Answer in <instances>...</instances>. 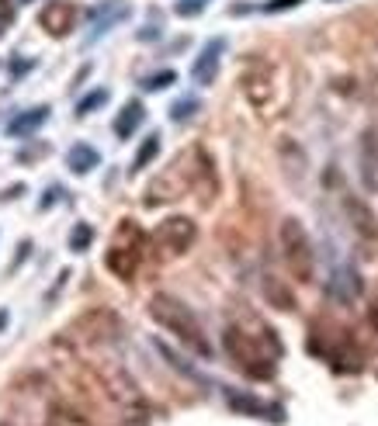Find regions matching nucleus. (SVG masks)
<instances>
[{"instance_id":"obj_24","label":"nucleus","mask_w":378,"mask_h":426,"mask_svg":"<svg viewBox=\"0 0 378 426\" xmlns=\"http://www.w3.org/2000/svg\"><path fill=\"white\" fill-rule=\"evenodd\" d=\"M205 4H209V0H181V4H177V14H181V18H191V14L205 11Z\"/></svg>"},{"instance_id":"obj_8","label":"nucleus","mask_w":378,"mask_h":426,"mask_svg":"<svg viewBox=\"0 0 378 426\" xmlns=\"http://www.w3.org/2000/svg\"><path fill=\"white\" fill-rule=\"evenodd\" d=\"M77 329L83 333V340L90 344H105V340H115L122 333V319L111 312V309H90L77 319Z\"/></svg>"},{"instance_id":"obj_25","label":"nucleus","mask_w":378,"mask_h":426,"mask_svg":"<svg viewBox=\"0 0 378 426\" xmlns=\"http://www.w3.org/2000/svg\"><path fill=\"white\" fill-rule=\"evenodd\" d=\"M302 0H268L264 4V14H278V11H292V7H298Z\"/></svg>"},{"instance_id":"obj_4","label":"nucleus","mask_w":378,"mask_h":426,"mask_svg":"<svg viewBox=\"0 0 378 426\" xmlns=\"http://www.w3.org/2000/svg\"><path fill=\"white\" fill-rule=\"evenodd\" d=\"M281 257H285V267L288 274L309 284L313 274H316V253H313V240L305 233V225L298 218H285L281 222Z\"/></svg>"},{"instance_id":"obj_12","label":"nucleus","mask_w":378,"mask_h":426,"mask_svg":"<svg viewBox=\"0 0 378 426\" xmlns=\"http://www.w3.org/2000/svg\"><path fill=\"white\" fill-rule=\"evenodd\" d=\"M73 21H77V11H73V4H66V0H53V4H46V7L38 11V25H42V31H49V35L73 31Z\"/></svg>"},{"instance_id":"obj_21","label":"nucleus","mask_w":378,"mask_h":426,"mask_svg":"<svg viewBox=\"0 0 378 426\" xmlns=\"http://www.w3.org/2000/svg\"><path fill=\"white\" fill-rule=\"evenodd\" d=\"M198 107H201V105H198L194 97H184V101H177V105L170 107V118H174V122H184V118H191Z\"/></svg>"},{"instance_id":"obj_9","label":"nucleus","mask_w":378,"mask_h":426,"mask_svg":"<svg viewBox=\"0 0 378 426\" xmlns=\"http://www.w3.org/2000/svg\"><path fill=\"white\" fill-rule=\"evenodd\" d=\"M344 215H347L351 229L357 233V240L378 246V218H375L372 205H368L364 198H357V194H344Z\"/></svg>"},{"instance_id":"obj_18","label":"nucleus","mask_w":378,"mask_h":426,"mask_svg":"<svg viewBox=\"0 0 378 426\" xmlns=\"http://www.w3.org/2000/svg\"><path fill=\"white\" fill-rule=\"evenodd\" d=\"M264 294H268L271 305L281 309V312H292V309H295V294L288 292L278 277H264Z\"/></svg>"},{"instance_id":"obj_20","label":"nucleus","mask_w":378,"mask_h":426,"mask_svg":"<svg viewBox=\"0 0 378 426\" xmlns=\"http://www.w3.org/2000/svg\"><path fill=\"white\" fill-rule=\"evenodd\" d=\"M90 243H94V229H90L87 222H77L73 233H70V250H73V253H83Z\"/></svg>"},{"instance_id":"obj_6","label":"nucleus","mask_w":378,"mask_h":426,"mask_svg":"<svg viewBox=\"0 0 378 426\" xmlns=\"http://www.w3.org/2000/svg\"><path fill=\"white\" fill-rule=\"evenodd\" d=\"M198 236V225L191 222L188 215H174V218H167L157 225V233H153V243L160 246L163 257H181V253H188L191 243Z\"/></svg>"},{"instance_id":"obj_2","label":"nucleus","mask_w":378,"mask_h":426,"mask_svg":"<svg viewBox=\"0 0 378 426\" xmlns=\"http://www.w3.org/2000/svg\"><path fill=\"white\" fill-rule=\"evenodd\" d=\"M149 316L160 322L163 329H170V333L188 346V350L201 353V357H209V353H212V346H209L205 333H201L198 316L191 312L181 298H174V294H167V292H157L153 298H149Z\"/></svg>"},{"instance_id":"obj_16","label":"nucleus","mask_w":378,"mask_h":426,"mask_svg":"<svg viewBox=\"0 0 378 426\" xmlns=\"http://www.w3.org/2000/svg\"><path fill=\"white\" fill-rule=\"evenodd\" d=\"M46 118H49V105H38V107H31V111H21L14 122H7V135H28V132H35L38 125H46Z\"/></svg>"},{"instance_id":"obj_27","label":"nucleus","mask_w":378,"mask_h":426,"mask_svg":"<svg viewBox=\"0 0 378 426\" xmlns=\"http://www.w3.org/2000/svg\"><path fill=\"white\" fill-rule=\"evenodd\" d=\"M0 326H7V312H0Z\"/></svg>"},{"instance_id":"obj_3","label":"nucleus","mask_w":378,"mask_h":426,"mask_svg":"<svg viewBox=\"0 0 378 426\" xmlns=\"http://www.w3.org/2000/svg\"><path fill=\"white\" fill-rule=\"evenodd\" d=\"M142 253H146V236H142V229L135 225L132 218H125V222H118V229L111 236V246L105 253V267L115 277L132 281L139 264H142Z\"/></svg>"},{"instance_id":"obj_14","label":"nucleus","mask_w":378,"mask_h":426,"mask_svg":"<svg viewBox=\"0 0 378 426\" xmlns=\"http://www.w3.org/2000/svg\"><path fill=\"white\" fill-rule=\"evenodd\" d=\"M98 163H101V153H98L94 146H87V142L70 146V153H66V166H70L77 177L90 174V170H98Z\"/></svg>"},{"instance_id":"obj_13","label":"nucleus","mask_w":378,"mask_h":426,"mask_svg":"<svg viewBox=\"0 0 378 426\" xmlns=\"http://www.w3.org/2000/svg\"><path fill=\"white\" fill-rule=\"evenodd\" d=\"M46 426H94L87 420V412L77 409L73 402H49L46 409Z\"/></svg>"},{"instance_id":"obj_19","label":"nucleus","mask_w":378,"mask_h":426,"mask_svg":"<svg viewBox=\"0 0 378 426\" xmlns=\"http://www.w3.org/2000/svg\"><path fill=\"white\" fill-rule=\"evenodd\" d=\"M157 153H160V135L153 132L142 146H139V153H135V160H132V170H142V166H149V163L157 160Z\"/></svg>"},{"instance_id":"obj_11","label":"nucleus","mask_w":378,"mask_h":426,"mask_svg":"<svg viewBox=\"0 0 378 426\" xmlns=\"http://www.w3.org/2000/svg\"><path fill=\"white\" fill-rule=\"evenodd\" d=\"M222 53H226V38H209V42H205V49L198 53L194 66H191V77H194L198 87H209V83L216 80L219 63H222Z\"/></svg>"},{"instance_id":"obj_15","label":"nucleus","mask_w":378,"mask_h":426,"mask_svg":"<svg viewBox=\"0 0 378 426\" xmlns=\"http://www.w3.org/2000/svg\"><path fill=\"white\" fill-rule=\"evenodd\" d=\"M142 118H146V107H142V101H129V105L115 115V135H118V139H129V135H132L135 129L142 125Z\"/></svg>"},{"instance_id":"obj_26","label":"nucleus","mask_w":378,"mask_h":426,"mask_svg":"<svg viewBox=\"0 0 378 426\" xmlns=\"http://www.w3.org/2000/svg\"><path fill=\"white\" fill-rule=\"evenodd\" d=\"M7 21H11V14H7V11H0V31L7 28Z\"/></svg>"},{"instance_id":"obj_7","label":"nucleus","mask_w":378,"mask_h":426,"mask_svg":"<svg viewBox=\"0 0 378 426\" xmlns=\"http://www.w3.org/2000/svg\"><path fill=\"white\" fill-rule=\"evenodd\" d=\"M243 94L246 101L261 111H268L278 97V70L271 63H253L243 73Z\"/></svg>"},{"instance_id":"obj_10","label":"nucleus","mask_w":378,"mask_h":426,"mask_svg":"<svg viewBox=\"0 0 378 426\" xmlns=\"http://www.w3.org/2000/svg\"><path fill=\"white\" fill-rule=\"evenodd\" d=\"M194 191L201 194L205 205H212L219 194V174H216V163L209 156L205 146H194Z\"/></svg>"},{"instance_id":"obj_28","label":"nucleus","mask_w":378,"mask_h":426,"mask_svg":"<svg viewBox=\"0 0 378 426\" xmlns=\"http://www.w3.org/2000/svg\"><path fill=\"white\" fill-rule=\"evenodd\" d=\"M0 426H4V423H0Z\"/></svg>"},{"instance_id":"obj_22","label":"nucleus","mask_w":378,"mask_h":426,"mask_svg":"<svg viewBox=\"0 0 378 426\" xmlns=\"http://www.w3.org/2000/svg\"><path fill=\"white\" fill-rule=\"evenodd\" d=\"M105 101H108V94H105V90H94V94H90V97H83L80 105H77V115H90V111H94V107H101L105 105Z\"/></svg>"},{"instance_id":"obj_5","label":"nucleus","mask_w":378,"mask_h":426,"mask_svg":"<svg viewBox=\"0 0 378 426\" xmlns=\"http://www.w3.org/2000/svg\"><path fill=\"white\" fill-rule=\"evenodd\" d=\"M194 187V149L181 153L177 160L163 170L160 177H153V184L146 187V205H163V201H177Z\"/></svg>"},{"instance_id":"obj_17","label":"nucleus","mask_w":378,"mask_h":426,"mask_svg":"<svg viewBox=\"0 0 378 426\" xmlns=\"http://www.w3.org/2000/svg\"><path fill=\"white\" fill-rule=\"evenodd\" d=\"M333 298H340V302H354L357 292H361V281H357V274H354L351 267H344V270H337L333 274Z\"/></svg>"},{"instance_id":"obj_1","label":"nucleus","mask_w":378,"mask_h":426,"mask_svg":"<svg viewBox=\"0 0 378 426\" xmlns=\"http://www.w3.org/2000/svg\"><path fill=\"white\" fill-rule=\"evenodd\" d=\"M222 344H226V353L233 357V364L243 374L257 378V381L274 378V361L281 353V344L274 340L271 329H264V336H257V333H250L243 326H229Z\"/></svg>"},{"instance_id":"obj_23","label":"nucleus","mask_w":378,"mask_h":426,"mask_svg":"<svg viewBox=\"0 0 378 426\" xmlns=\"http://www.w3.org/2000/svg\"><path fill=\"white\" fill-rule=\"evenodd\" d=\"M174 80H177V73H174V70H163V73H157V77L146 80V90H163V87H170Z\"/></svg>"}]
</instances>
